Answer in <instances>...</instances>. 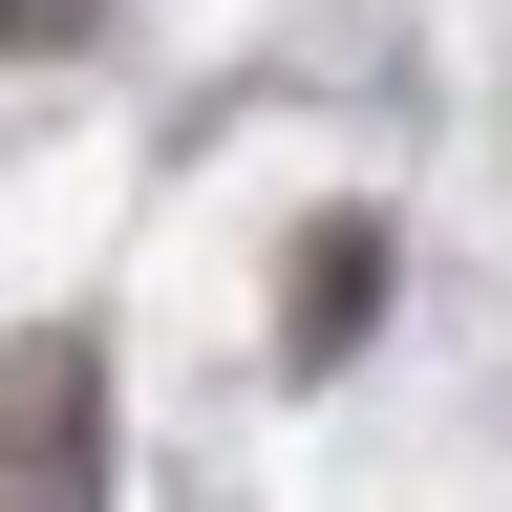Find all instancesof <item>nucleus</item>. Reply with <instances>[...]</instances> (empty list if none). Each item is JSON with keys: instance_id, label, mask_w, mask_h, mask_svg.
<instances>
[{"instance_id": "nucleus-1", "label": "nucleus", "mask_w": 512, "mask_h": 512, "mask_svg": "<svg viewBox=\"0 0 512 512\" xmlns=\"http://www.w3.org/2000/svg\"><path fill=\"white\" fill-rule=\"evenodd\" d=\"M363 320H384V214H320L299 235V363H342Z\"/></svg>"}, {"instance_id": "nucleus-2", "label": "nucleus", "mask_w": 512, "mask_h": 512, "mask_svg": "<svg viewBox=\"0 0 512 512\" xmlns=\"http://www.w3.org/2000/svg\"><path fill=\"white\" fill-rule=\"evenodd\" d=\"M0 448H22V470H43V491H64V470H86V363H64V342H43L22 384H0Z\"/></svg>"}, {"instance_id": "nucleus-3", "label": "nucleus", "mask_w": 512, "mask_h": 512, "mask_svg": "<svg viewBox=\"0 0 512 512\" xmlns=\"http://www.w3.org/2000/svg\"><path fill=\"white\" fill-rule=\"evenodd\" d=\"M0 43H22V64H43V43H86V0H0Z\"/></svg>"}]
</instances>
